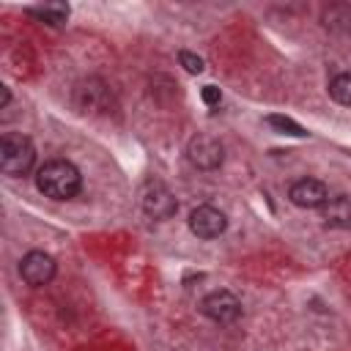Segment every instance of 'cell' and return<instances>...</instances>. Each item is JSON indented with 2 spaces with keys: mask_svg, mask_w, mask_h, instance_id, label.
I'll use <instances>...</instances> for the list:
<instances>
[{
  "mask_svg": "<svg viewBox=\"0 0 351 351\" xmlns=\"http://www.w3.org/2000/svg\"><path fill=\"white\" fill-rule=\"evenodd\" d=\"M36 186H38V192H44L52 200H71L82 186V176L71 162L49 159V162H44L38 167Z\"/></svg>",
  "mask_w": 351,
  "mask_h": 351,
  "instance_id": "cell-1",
  "label": "cell"
},
{
  "mask_svg": "<svg viewBox=\"0 0 351 351\" xmlns=\"http://www.w3.org/2000/svg\"><path fill=\"white\" fill-rule=\"evenodd\" d=\"M36 162V148L30 137L19 132H5L0 137V167L5 176H27Z\"/></svg>",
  "mask_w": 351,
  "mask_h": 351,
  "instance_id": "cell-2",
  "label": "cell"
},
{
  "mask_svg": "<svg viewBox=\"0 0 351 351\" xmlns=\"http://www.w3.org/2000/svg\"><path fill=\"white\" fill-rule=\"evenodd\" d=\"M71 99H74L77 110H82V112H110V107H112V90L99 77L80 80L74 85Z\"/></svg>",
  "mask_w": 351,
  "mask_h": 351,
  "instance_id": "cell-3",
  "label": "cell"
},
{
  "mask_svg": "<svg viewBox=\"0 0 351 351\" xmlns=\"http://www.w3.org/2000/svg\"><path fill=\"white\" fill-rule=\"evenodd\" d=\"M140 206L143 211L151 217V219H170L176 211H178V200L176 195L162 184V181H145L143 184V192H140Z\"/></svg>",
  "mask_w": 351,
  "mask_h": 351,
  "instance_id": "cell-4",
  "label": "cell"
},
{
  "mask_svg": "<svg viewBox=\"0 0 351 351\" xmlns=\"http://www.w3.org/2000/svg\"><path fill=\"white\" fill-rule=\"evenodd\" d=\"M200 313L214 324H233L241 315V302L236 299V293L219 288V291H211L208 296H203Z\"/></svg>",
  "mask_w": 351,
  "mask_h": 351,
  "instance_id": "cell-5",
  "label": "cell"
},
{
  "mask_svg": "<svg viewBox=\"0 0 351 351\" xmlns=\"http://www.w3.org/2000/svg\"><path fill=\"white\" fill-rule=\"evenodd\" d=\"M55 271H58V263H55V258H52L49 252H44V250H30V252L22 255V261H19V277H22L27 285H33V288L47 285V282L55 277Z\"/></svg>",
  "mask_w": 351,
  "mask_h": 351,
  "instance_id": "cell-6",
  "label": "cell"
},
{
  "mask_svg": "<svg viewBox=\"0 0 351 351\" xmlns=\"http://www.w3.org/2000/svg\"><path fill=\"white\" fill-rule=\"evenodd\" d=\"M186 159L197 167V170H217L225 159L222 143L211 134H195L186 145Z\"/></svg>",
  "mask_w": 351,
  "mask_h": 351,
  "instance_id": "cell-7",
  "label": "cell"
},
{
  "mask_svg": "<svg viewBox=\"0 0 351 351\" xmlns=\"http://www.w3.org/2000/svg\"><path fill=\"white\" fill-rule=\"evenodd\" d=\"M228 228V217L214 206H197L189 214V230L197 239H217Z\"/></svg>",
  "mask_w": 351,
  "mask_h": 351,
  "instance_id": "cell-8",
  "label": "cell"
},
{
  "mask_svg": "<svg viewBox=\"0 0 351 351\" xmlns=\"http://www.w3.org/2000/svg\"><path fill=\"white\" fill-rule=\"evenodd\" d=\"M288 197H291V203L299 206V208H321V206L329 200V189H326V184L318 181V178H299V181L291 184Z\"/></svg>",
  "mask_w": 351,
  "mask_h": 351,
  "instance_id": "cell-9",
  "label": "cell"
},
{
  "mask_svg": "<svg viewBox=\"0 0 351 351\" xmlns=\"http://www.w3.org/2000/svg\"><path fill=\"white\" fill-rule=\"evenodd\" d=\"M326 228H351V195H335L321 206Z\"/></svg>",
  "mask_w": 351,
  "mask_h": 351,
  "instance_id": "cell-10",
  "label": "cell"
},
{
  "mask_svg": "<svg viewBox=\"0 0 351 351\" xmlns=\"http://www.w3.org/2000/svg\"><path fill=\"white\" fill-rule=\"evenodd\" d=\"M25 11H27L33 19L44 22V25H49V27H60V25H66V19H69V5H66V3H41V5H27Z\"/></svg>",
  "mask_w": 351,
  "mask_h": 351,
  "instance_id": "cell-11",
  "label": "cell"
},
{
  "mask_svg": "<svg viewBox=\"0 0 351 351\" xmlns=\"http://www.w3.org/2000/svg\"><path fill=\"white\" fill-rule=\"evenodd\" d=\"M329 96L343 104V107H351V71H343L337 77L329 80Z\"/></svg>",
  "mask_w": 351,
  "mask_h": 351,
  "instance_id": "cell-12",
  "label": "cell"
},
{
  "mask_svg": "<svg viewBox=\"0 0 351 351\" xmlns=\"http://www.w3.org/2000/svg\"><path fill=\"white\" fill-rule=\"evenodd\" d=\"M266 123H269L271 129L282 132V134H293V137H304V134H307L304 126H299L296 121H291V118H285V115H266Z\"/></svg>",
  "mask_w": 351,
  "mask_h": 351,
  "instance_id": "cell-13",
  "label": "cell"
},
{
  "mask_svg": "<svg viewBox=\"0 0 351 351\" xmlns=\"http://www.w3.org/2000/svg\"><path fill=\"white\" fill-rule=\"evenodd\" d=\"M178 63H181L189 74H200V71H203V58L195 55V52H189V49H181V52H178Z\"/></svg>",
  "mask_w": 351,
  "mask_h": 351,
  "instance_id": "cell-14",
  "label": "cell"
},
{
  "mask_svg": "<svg viewBox=\"0 0 351 351\" xmlns=\"http://www.w3.org/2000/svg\"><path fill=\"white\" fill-rule=\"evenodd\" d=\"M200 99H203L206 107H217V104L222 101V90H219L217 85H203V88H200Z\"/></svg>",
  "mask_w": 351,
  "mask_h": 351,
  "instance_id": "cell-15",
  "label": "cell"
},
{
  "mask_svg": "<svg viewBox=\"0 0 351 351\" xmlns=\"http://www.w3.org/2000/svg\"><path fill=\"white\" fill-rule=\"evenodd\" d=\"M8 101H11V93H8V88H3L0 90V107H5Z\"/></svg>",
  "mask_w": 351,
  "mask_h": 351,
  "instance_id": "cell-16",
  "label": "cell"
}]
</instances>
